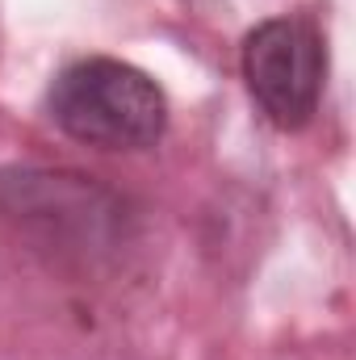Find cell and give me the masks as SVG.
<instances>
[{"label": "cell", "instance_id": "cell-1", "mask_svg": "<svg viewBox=\"0 0 356 360\" xmlns=\"http://www.w3.org/2000/svg\"><path fill=\"white\" fill-rule=\"evenodd\" d=\"M51 122L101 151H147L168 130L164 89L134 63L92 55L55 76L46 92Z\"/></svg>", "mask_w": 356, "mask_h": 360}, {"label": "cell", "instance_id": "cell-2", "mask_svg": "<svg viewBox=\"0 0 356 360\" xmlns=\"http://www.w3.org/2000/svg\"><path fill=\"white\" fill-rule=\"evenodd\" d=\"M327 51L306 17H272L243 38V80L276 130H302L319 113Z\"/></svg>", "mask_w": 356, "mask_h": 360}]
</instances>
